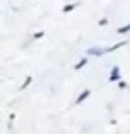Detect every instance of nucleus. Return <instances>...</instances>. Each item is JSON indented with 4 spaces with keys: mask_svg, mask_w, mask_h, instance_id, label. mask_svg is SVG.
I'll list each match as a JSON object with an SVG mask.
<instances>
[{
    "mask_svg": "<svg viewBox=\"0 0 130 134\" xmlns=\"http://www.w3.org/2000/svg\"><path fill=\"white\" fill-rule=\"evenodd\" d=\"M90 94H92V90H90V88H84L82 92H80V94L77 96V98H75V102H73V105H80V103H84L86 100L90 98Z\"/></svg>",
    "mask_w": 130,
    "mask_h": 134,
    "instance_id": "f257e3e1",
    "label": "nucleus"
},
{
    "mask_svg": "<svg viewBox=\"0 0 130 134\" xmlns=\"http://www.w3.org/2000/svg\"><path fill=\"white\" fill-rule=\"evenodd\" d=\"M103 54H105V48H101V46H90L86 50V56H92V58H100Z\"/></svg>",
    "mask_w": 130,
    "mask_h": 134,
    "instance_id": "f03ea898",
    "label": "nucleus"
},
{
    "mask_svg": "<svg viewBox=\"0 0 130 134\" xmlns=\"http://www.w3.org/2000/svg\"><path fill=\"white\" fill-rule=\"evenodd\" d=\"M119 81H121V67L113 65L111 67V73H109V82H119Z\"/></svg>",
    "mask_w": 130,
    "mask_h": 134,
    "instance_id": "7ed1b4c3",
    "label": "nucleus"
},
{
    "mask_svg": "<svg viewBox=\"0 0 130 134\" xmlns=\"http://www.w3.org/2000/svg\"><path fill=\"white\" fill-rule=\"evenodd\" d=\"M128 42L126 40H121V42H117V44H111L109 48H105V54H111V52H117V50H121L122 46H126Z\"/></svg>",
    "mask_w": 130,
    "mask_h": 134,
    "instance_id": "20e7f679",
    "label": "nucleus"
},
{
    "mask_svg": "<svg viewBox=\"0 0 130 134\" xmlns=\"http://www.w3.org/2000/svg\"><path fill=\"white\" fill-rule=\"evenodd\" d=\"M86 65H88V56H84V58H80L78 59V62L75 63V65H73V69H75V71H80V69H84V67Z\"/></svg>",
    "mask_w": 130,
    "mask_h": 134,
    "instance_id": "39448f33",
    "label": "nucleus"
},
{
    "mask_svg": "<svg viewBox=\"0 0 130 134\" xmlns=\"http://www.w3.org/2000/svg\"><path fill=\"white\" fill-rule=\"evenodd\" d=\"M31 82H33V77L27 75V77H25V81H23V82L19 84V90H27V88L31 86Z\"/></svg>",
    "mask_w": 130,
    "mask_h": 134,
    "instance_id": "423d86ee",
    "label": "nucleus"
},
{
    "mask_svg": "<svg viewBox=\"0 0 130 134\" xmlns=\"http://www.w3.org/2000/svg\"><path fill=\"white\" fill-rule=\"evenodd\" d=\"M73 10H77V4H75V2H73V4H65L63 8H61L63 14H69V12H73Z\"/></svg>",
    "mask_w": 130,
    "mask_h": 134,
    "instance_id": "0eeeda50",
    "label": "nucleus"
},
{
    "mask_svg": "<svg viewBox=\"0 0 130 134\" xmlns=\"http://www.w3.org/2000/svg\"><path fill=\"white\" fill-rule=\"evenodd\" d=\"M38 38H44V31H36L33 35V40H38Z\"/></svg>",
    "mask_w": 130,
    "mask_h": 134,
    "instance_id": "6e6552de",
    "label": "nucleus"
},
{
    "mask_svg": "<svg viewBox=\"0 0 130 134\" xmlns=\"http://www.w3.org/2000/svg\"><path fill=\"white\" fill-rule=\"evenodd\" d=\"M117 86H119L121 90H125V88H128V82H126V81H122V79H121V81L117 82Z\"/></svg>",
    "mask_w": 130,
    "mask_h": 134,
    "instance_id": "1a4fd4ad",
    "label": "nucleus"
},
{
    "mask_svg": "<svg viewBox=\"0 0 130 134\" xmlns=\"http://www.w3.org/2000/svg\"><path fill=\"white\" fill-rule=\"evenodd\" d=\"M107 23H109V21H107V17H101V19L98 21V25H100V27H105Z\"/></svg>",
    "mask_w": 130,
    "mask_h": 134,
    "instance_id": "9d476101",
    "label": "nucleus"
}]
</instances>
